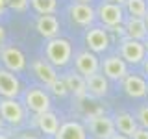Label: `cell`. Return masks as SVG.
Instances as JSON below:
<instances>
[{
    "label": "cell",
    "mask_w": 148,
    "mask_h": 139,
    "mask_svg": "<svg viewBox=\"0 0 148 139\" xmlns=\"http://www.w3.org/2000/svg\"><path fill=\"white\" fill-rule=\"evenodd\" d=\"M96 15H98L100 22L108 28H117L124 22V11H122V6L119 4H111V2H102L98 9H96Z\"/></svg>",
    "instance_id": "cell-3"
},
{
    "label": "cell",
    "mask_w": 148,
    "mask_h": 139,
    "mask_svg": "<svg viewBox=\"0 0 148 139\" xmlns=\"http://www.w3.org/2000/svg\"><path fill=\"white\" fill-rule=\"evenodd\" d=\"M28 6H30V0H9L8 4V8H11L13 11H18V13L26 11Z\"/></svg>",
    "instance_id": "cell-26"
},
{
    "label": "cell",
    "mask_w": 148,
    "mask_h": 139,
    "mask_svg": "<svg viewBox=\"0 0 148 139\" xmlns=\"http://www.w3.org/2000/svg\"><path fill=\"white\" fill-rule=\"evenodd\" d=\"M21 95V82L15 72L8 69H0V96L4 98H17Z\"/></svg>",
    "instance_id": "cell-8"
},
{
    "label": "cell",
    "mask_w": 148,
    "mask_h": 139,
    "mask_svg": "<svg viewBox=\"0 0 148 139\" xmlns=\"http://www.w3.org/2000/svg\"><path fill=\"white\" fill-rule=\"evenodd\" d=\"M69 13H71L72 22H76L78 26H91L95 22V15L96 11L92 9L89 4H83V2H76L69 8Z\"/></svg>",
    "instance_id": "cell-12"
},
{
    "label": "cell",
    "mask_w": 148,
    "mask_h": 139,
    "mask_svg": "<svg viewBox=\"0 0 148 139\" xmlns=\"http://www.w3.org/2000/svg\"><path fill=\"white\" fill-rule=\"evenodd\" d=\"M124 30H126V35L130 39H137V41H145L148 37V28L145 19L139 17H130L126 22H124Z\"/></svg>",
    "instance_id": "cell-17"
},
{
    "label": "cell",
    "mask_w": 148,
    "mask_h": 139,
    "mask_svg": "<svg viewBox=\"0 0 148 139\" xmlns=\"http://www.w3.org/2000/svg\"><path fill=\"white\" fill-rule=\"evenodd\" d=\"M0 61H2V65L11 72H21V71H24V67H26L24 54L13 45L2 46V50H0Z\"/></svg>",
    "instance_id": "cell-6"
},
{
    "label": "cell",
    "mask_w": 148,
    "mask_h": 139,
    "mask_svg": "<svg viewBox=\"0 0 148 139\" xmlns=\"http://www.w3.org/2000/svg\"><path fill=\"white\" fill-rule=\"evenodd\" d=\"M122 87H124V91H126V95L132 96V98H141L148 91L146 80L143 76H137V74H128L122 80Z\"/></svg>",
    "instance_id": "cell-13"
},
{
    "label": "cell",
    "mask_w": 148,
    "mask_h": 139,
    "mask_svg": "<svg viewBox=\"0 0 148 139\" xmlns=\"http://www.w3.org/2000/svg\"><path fill=\"white\" fill-rule=\"evenodd\" d=\"M0 4H2V6H6V8H8V4H9V0H0Z\"/></svg>",
    "instance_id": "cell-31"
},
{
    "label": "cell",
    "mask_w": 148,
    "mask_h": 139,
    "mask_svg": "<svg viewBox=\"0 0 148 139\" xmlns=\"http://www.w3.org/2000/svg\"><path fill=\"white\" fill-rule=\"evenodd\" d=\"M89 130L96 139H111L115 133V122L106 115H95L89 119Z\"/></svg>",
    "instance_id": "cell-9"
},
{
    "label": "cell",
    "mask_w": 148,
    "mask_h": 139,
    "mask_svg": "<svg viewBox=\"0 0 148 139\" xmlns=\"http://www.w3.org/2000/svg\"><path fill=\"white\" fill-rule=\"evenodd\" d=\"M48 89H50V93H54L56 96H65L69 93V89H67V83H65V80L63 78H56V80L48 85Z\"/></svg>",
    "instance_id": "cell-24"
},
{
    "label": "cell",
    "mask_w": 148,
    "mask_h": 139,
    "mask_svg": "<svg viewBox=\"0 0 148 139\" xmlns=\"http://www.w3.org/2000/svg\"><path fill=\"white\" fill-rule=\"evenodd\" d=\"M34 74L37 76V80L43 82L45 85H50L56 78H58V72H56V67L50 61H46V59H37L34 61Z\"/></svg>",
    "instance_id": "cell-16"
},
{
    "label": "cell",
    "mask_w": 148,
    "mask_h": 139,
    "mask_svg": "<svg viewBox=\"0 0 148 139\" xmlns=\"http://www.w3.org/2000/svg\"><path fill=\"white\" fill-rule=\"evenodd\" d=\"M145 50H146V54H148V37L145 39Z\"/></svg>",
    "instance_id": "cell-32"
},
{
    "label": "cell",
    "mask_w": 148,
    "mask_h": 139,
    "mask_svg": "<svg viewBox=\"0 0 148 139\" xmlns=\"http://www.w3.org/2000/svg\"><path fill=\"white\" fill-rule=\"evenodd\" d=\"M74 65H76V71L82 74V76H89V74H95L100 71V61L96 58L95 52H78L76 58H74Z\"/></svg>",
    "instance_id": "cell-10"
},
{
    "label": "cell",
    "mask_w": 148,
    "mask_h": 139,
    "mask_svg": "<svg viewBox=\"0 0 148 139\" xmlns=\"http://www.w3.org/2000/svg\"><path fill=\"white\" fill-rule=\"evenodd\" d=\"M113 122H115V130H119L120 133H124V136H128V137H132L133 132L139 128L137 119L130 113H119Z\"/></svg>",
    "instance_id": "cell-21"
},
{
    "label": "cell",
    "mask_w": 148,
    "mask_h": 139,
    "mask_svg": "<svg viewBox=\"0 0 148 139\" xmlns=\"http://www.w3.org/2000/svg\"><path fill=\"white\" fill-rule=\"evenodd\" d=\"M85 43L89 46L91 52L95 54H102L109 48V35H108V30L104 28H91L85 35Z\"/></svg>",
    "instance_id": "cell-11"
},
{
    "label": "cell",
    "mask_w": 148,
    "mask_h": 139,
    "mask_svg": "<svg viewBox=\"0 0 148 139\" xmlns=\"http://www.w3.org/2000/svg\"><path fill=\"white\" fill-rule=\"evenodd\" d=\"M124 6H126V11L130 13V17L143 19V17L146 15V11H148L145 0H126V2H124Z\"/></svg>",
    "instance_id": "cell-22"
},
{
    "label": "cell",
    "mask_w": 148,
    "mask_h": 139,
    "mask_svg": "<svg viewBox=\"0 0 148 139\" xmlns=\"http://www.w3.org/2000/svg\"><path fill=\"white\" fill-rule=\"evenodd\" d=\"M143 19H145V22H146V28H148V11H146V15L143 17Z\"/></svg>",
    "instance_id": "cell-34"
},
{
    "label": "cell",
    "mask_w": 148,
    "mask_h": 139,
    "mask_svg": "<svg viewBox=\"0 0 148 139\" xmlns=\"http://www.w3.org/2000/svg\"><path fill=\"white\" fill-rule=\"evenodd\" d=\"M132 137H133V139H148V130L139 126L135 132H133V136H132Z\"/></svg>",
    "instance_id": "cell-27"
},
{
    "label": "cell",
    "mask_w": 148,
    "mask_h": 139,
    "mask_svg": "<svg viewBox=\"0 0 148 139\" xmlns=\"http://www.w3.org/2000/svg\"><path fill=\"white\" fill-rule=\"evenodd\" d=\"M35 28L43 37L46 39H54L59 34V21L54 15H41L35 21Z\"/></svg>",
    "instance_id": "cell-15"
},
{
    "label": "cell",
    "mask_w": 148,
    "mask_h": 139,
    "mask_svg": "<svg viewBox=\"0 0 148 139\" xmlns=\"http://www.w3.org/2000/svg\"><path fill=\"white\" fill-rule=\"evenodd\" d=\"M4 11H6V6H2V4H0V15H2Z\"/></svg>",
    "instance_id": "cell-33"
},
{
    "label": "cell",
    "mask_w": 148,
    "mask_h": 139,
    "mask_svg": "<svg viewBox=\"0 0 148 139\" xmlns=\"http://www.w3.org/2000/svg\"><path fill=\"white\" fill-rule=\"evenodd\" d=\"M135 119H137V124H139V126L148 130V106H143V108H139Z\"/></svg>",
    "instance_id": "cell-25"
},
{
    "label": "cell",
    "mask_w": 148,
    "mask_h": 139,
    "mask_svg": "<svg viewBox=\"0 0 148 139\" xmlns=\"http://www.w3.org/2000/svg\"><path fill=\"white\" fill-rule=\"evenodd\" d=\"M37 126H39V130L43 133H46V136H56L59 130V120L58 117L52 113V111H45V113H39L35 119Z\"/></svg>",
    "instance_id": "cell-19"
},
{
    "label": "cell",
    "mask_w": 148,
    "mask_h": 139,
    "mask_svg": "<svg viewBox=\"0 0 148 139\" xmlns=\"http://www.w3.org/2000/svg\"><path fill=\"white\" fill-rule=\"evenodd\" d=\"M32 6L41 15H52L58 9V0H30Z\"/></svg>",
    "instance_id": "cell-23"
},
{
    "label": "cell",
    "mask_w": 148,
    "mask_h": 139,
    "mask_svg": "<svg viewBox=\"0 0 148 139\" xmlns=\"http://www.w3.org/2000/svg\"><path fill=\"white\" fill-rule=\"evenodd\" d=\"M67 83V89L74 93V96H85L87 95V83H85V76H82L80 72H69L63 78Z\"/></svg>",
    "instance_id": "cell-20"
},
{
    "label": "cell",
    "mask_w": 148,
    "mask_h": 139,
    "mask_svg": "<svg viewBox=\"0 0 148 139\" xmlns=\"http://www.w3.org/2000/svg\"><path fill=\"white\" fill-rule=\"evenodd\" d=\"M24 104L30 111L39 115V113H45V111H50V96L41 87H30L24 93Z\"/></svg>",
    "instance_id": "cell-4"
},
{
    "label": "cell",
    "mask_w": 148,
    "mask_h": 139,
    "mask_svg": "<svg viewBox=\"0 0 148 139\" xmlns=\"http://www.w3.org/2000/svg\"><path fill=\"white\" fill-rule=\"evenodd\" d=\"M111 139H128V136H124V133H113Z\"/></svg>",
    "instance_id": "cell-28"
},
{
    "label": "cell",
    "mask_w": 148,
    "mask_h": 139,
    "mask_svg": "<svg viewBox=\"0 0 148 139\" xmlns=\"http://www.w3.org/2000/svg\"><path fill=\"white\" fill-rule=\"evenodd\" d=\"M146 95H148V91H146Z\"/></svg>",
    "instance_id": "cell-38"
},
{
    "label": "cell",
    "mask_w": 148,
    "mask_h": 139,
    "mask_svg": "<svg viewBox=\"0 0 148 139\" xmlns=\"http://www.w3.org/2000/svg\"><path fill=\"white\" fill-rule=\"evenodd\" d=\"M56 139H87V132L80 122L69 120V122L59 126L58 133H56Z\"/></svg>",
    "instance_id": "cell-18"
},
{
    "label": "cell",
    "mask_w": 148,
    "mask_h": 139,
    "mask_svg": "<svg viewBox=\"0 0 148 139\" xmlns=\"http://www.w3.org/2000/svg\"><path fill=\"white\" fill-rule=\"evenodd\" d=\"M145 72L148 74V58H145Z\"/></svg>",
    "instance_id": "cell-30"
},
{
    "label": "cell",
    "mask_w": 148,
    "mask_h": 139,
    "mask_svg": "<svg viewBox=\"0 0 148 139\" xmlns=\"http://www.w3.org/2000/svg\"><path fill=\"white\" fill-rule=\"evenodd\" d=\"M0 117L11 126H18L24 120V108L17 98H4L0 102Z\"/></svg>",
    "instance_id": "cell-5"
},
{
    "label": "cell",
    "mask_w": 148,
    "mask_h": 139,
    "mask_svg": "<svg viewBox=\"0 0 148 139\" xmlns=\"http://www.w3.org/2000/svg\"><path fill=\"white\" fill-rule=\"evenodd\" d=\"M108 2H111V4H119V6H122L126 0H108Z\"/></svg>",
    "instance_id": "cell-29"
},
{
    "label": "cell",
    "mask_w": 148,
    "mask_h": 139,
    "mask_svg": "<svg viewBox=\"0 0 148 139\" xmlns=\"http://www.w3.org/2000/svg\"><path fill=\"white\" fill-rule=\"evenodd\" d=\"M0 128H2V117H0Z\"/></svg>",
    "instance_id": "cell-37"
},
{
    "label": "cell",
    "mask_w": 148,
    "mask_h": 139,
    "mask_svg": "<svg viewBox=\"0 0 148 139\" xmlns=\"http://www.w3.org/2000/svg\"><path fill=\"white\" fill-rule=\"evenodd\" d=\"M0 139H8V137H6V136H2V133H0Z\"/></svg>",
    "instance_id": "cell-36"
},
{
    "label": "cell",
    "mask_w": 148,
    "mask_h": 139,
    "mask_svg": "<svg viewBox=\"0 0 148 139\" xmlns=\"http://www.w3.org/2000/svg\"><path fill=\"white\" fill-rule=\"evenodd\" d=\"M85 83H87V93H91L92 96H106L109 91V83H108V78L104 76L100 71L95 72V74H89L85 76Z\"/></svg>",
    "instance_id": "cell-14"
},
{
    "label": "cell",
    "mask_w": 148,
    "mask_h": 139,
    "mask_svg": "<svg viewBox=\"0 0 148 139\" xmlns=\"http://www.w3.org/2000/svg\"><path fill=\"white\" fill-rule=\"evenodd\" d=\"M120 58L124 59L128 65H139L145 61L146 58V50H145V43L137 39H126L120 41Z\"/></svg>",
    "instance_id": "cell-2"
},
{
    "label": "cell",
    "mask_w": 148,
    "mask_h": 139,
    "mask_svg": "<svg viewBox=\"0 0 148 139\" xmlns=\"http://www.w3.org/2000/svg\"><path fill=\"white\" fill-rule=\"evenodd\" d=\"M78 2H83V4H89L91 0H78Z\"/></svg>",
    "instance_id": "cell-35"
},
{
    "label": "cell",
    "mask_w": 148,
    "mask_h": 139,
    "mask_svg": "<svg viewBox=\"0 0 148 139\" xmlns=\"http://www.w3.org/2000/svg\"><path fill=\"white\" fill-rule=\"evenodd\" d=\"M46 61H50L54 67H65L72 58V45L63 37H54L48 39L45 46Z\"/></svg>",
    "instance_id": "cell-1"
},
{
    "label": "cell",
    "mask_w": 148,
    "mask_h": 139,
    "mask_svg": "<svg viewBox=\"0 0 148 139\" xmlns=\"http://www.w3.org/2000/svg\"><path fill=\"white\" fill-rule=\"evenodd\" d=\"M102 74L108 80H113V82L124 80L128 76V63L120 56H109L102 63Z\"/></svg>",
    "instance_id": "cell-7"
}]
</instances>
